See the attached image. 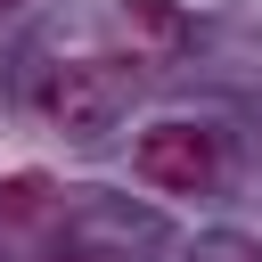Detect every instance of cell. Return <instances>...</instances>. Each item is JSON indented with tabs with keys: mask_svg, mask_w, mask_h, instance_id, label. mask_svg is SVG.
Here are the masks:
<instances>
[{
	"mask_svg": "<svg viewBox=\"0 0 262 262\" xmlns=\"http://www.w3.org/2000/svg\"><path fill=\"white\" fill-rule=\"evenodd\" d=\"M131 164H139L147 188L196 196V188L221 180V131H213V123H180V115H172V123H147L139 147H131Z\"/></svg>",
	"mask_w": 262,
	"mask_h": 262,
	"instance_id": "cell-1",
	"label": "cell"
},
{
	"mask_svg": "<svg viewBox=\"0 0 262 262\" xmlns=\"http://www.w3.org/2000/svg\"><path fill=\"white\" fill-rule=\"evenodd\" d=\"M123 98H131V74H123L115 57H74V66H57V82H49V123H57L66 139H106L115 115H123Z\"/></svg>",
	"mask_w": 262,
	"mask_h": 262,
	"instance_id": "cell-2",
	"label": "cell"
},
{
	"mask_svg": "<svg viewBox=\"0 0 262 262\" xmlns=\"http://www.w3.org/2000/svg\"><path fill=\"white\" fill-rule=\"evenodd\" d=\"M123 49H131V66L139 57H180L188 49V16H180V0H123Z\"/></svg>",
	"mask_w": 262,
	"mask_h": 262,
	"instance_id": "cell-3",
	"label": "cell"
},
{
	"mask_svg": "<svg viewBox=\"0 0 262 262\" xmlns=\"http://www.w3.org/2000/svg\"><path fill=\"white\" fill-rule=\"evenodd\" d=\"M41 196H49V180H33V172L0 188V205H8V213H41Z\"/></svg>",
	"mask_w": 262,
	"mask_h": 262,
	"instance_id": "cell-4",
	"label": "cell"
},
{
	"mask_svg": "<svg viewBox=\"0 0 262 262\" xmlns=\"http://www.w3.org/2000/svg\"><path fill=\"white\" fill-rule=\"evenodd\" d=\"M49 262H123V254H106V246H66V254H49Z\"/></svg>",
	"mask_w": 262,
	"mask_h": 262,
	"instance_id": "cell-5",
	"label": "cell"
},
{
	"mask_svg": "<svg viewBox=\"0 0 262 262\" xmlns=\"http://www.w3.org/2000/svg\"><path fill=\"white\" fill-rule=\"evenodd\" d=\"M8 8H25V0H0V16H8Z\"/></svg>",
	"mask_w": 262,
	"mask_h": 262,
	"instance_id": "cell-6",
	"label": "cell"
}]
</instances>
